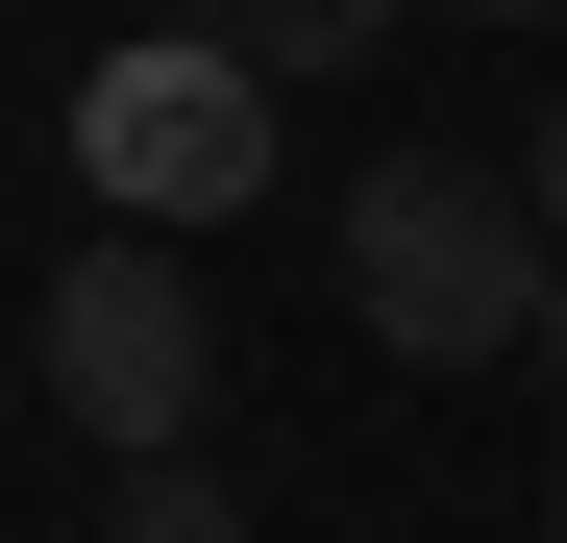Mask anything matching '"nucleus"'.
<instances>
[{"label":"nucleus","mask_w":567,"mask_h":543,"mask_svg":"<svg viewBox=\"0 0 567 543\" xmlns=\"http://www.w3.org/2000/svg\"><path fill=\"white\" fill-rule=\"evenodd\" d=\"M543 272H567V223L518 198V173H444V148H395L346 198V321L395 346V371H494V346L543 321Z\"/></svg>","instance_id":"f257e3e1"},{"label":"nucleus","mask_w":567,"mask_h":543,"mask_svg":"<svg viewBox=\"0 0 567 543\" xmlns=\"http://www.w3.org/2000/svg\"><path fill=\"white\" fill-rule=\"evenodd\" d=\"M271 100H297V74H247L223 25L148 0V25L74 74V173H100V223H173V247L247 223V198H271Z\"/></svg>","instance_id":"f03ea898"},{"label":"nucleus","mask_w":567,"mask_h":543,"mask_svg":"<svg viewBox=\"0 0 567 543\" xmlns=\"http://www.w3.org/2000/svg\"><path fill=\"white\" fill-rule=\"evenodd\" d=\"M25 371H50V420L100 444V470L198 444V420H223V297H198V247H173V223L74 247V272H50V321H25Z\"/></svg>","instance_id":"7ed1b4c3"},{"label":"nucleus","mask_w":567,"mask_h":543,"mask_svg":"<svg viewBox=\"0 0 567 543\" xmlns=\"http://www.w3.org/2000/svg\"><path fill=\"white\" fill-rule=\"evenodd\" d=\"M173 25H223L247 74H370V50H395V0H173Z\"/></svg>","instance_id":"20e7f679"},{"label":"nucleus","mask_w":567,"mask_h":543,"mask_svg":"<svg viewBox=\"0 0 567 543\" xmlns=\"http://www.w3.org/2000/svg\"><path fill=\"white\" fill-rule=\"evenodd\" d=\"M100 543H247V494L198 470V444H148V470H124V519H100Z\"/></svg>","instance_id":"39448f33"},{"label":"nucleus","mask_w":567,"mask_h":543,"mask_svg":"<svg viewBox=\"0 0 567 543\" xmlns=\"http://www.w3.org/2000/svg\"><path fill=\"white\" fill-rule=\"evenodd\" d=\"M518 198H543V223H567V100H543V148H518Z\"/></svg>","instance_id":"423d86ee"},{"label":"nucleus","mask_w":567,"mask_h":543,"mask_svg":"<svg viewBox=\"0 0 567 543\" xmlns=\"http://www.w3.org/2000/svg\"><path fill=\"white\" fill-rule=\"evenodd\" d=\"M444 25H567V0H444Z\"/></svg>","instance_id":"0eeeda50"},{"label":"nucleus","mask_w":567,"mask_h":543,"mask_svg":"<svg viewBox=\"0 0 567 543\" xmlns=\"http://www.w3.org/2000/svg\"><path fill=\"white\" fill-rule=\"evenodd\" d=\"M518 346H543V371H567V272H543V321H518Z\"/></svg>","instance_id":"6e6552de"},{"label":"nucleus","mask_w":567,"mask_h":543,"mask_svg":"<svg viewBox=\"0 0 567 543\" xmlns=\"http://www.w3.org/2000/svg\"><path fill=\"white\" fill-rule=\"evenodd\" d=\"M543 543H567V444H543Z\"/></svg>","instance_id":"1a4fd4ad"}]
</instances>
